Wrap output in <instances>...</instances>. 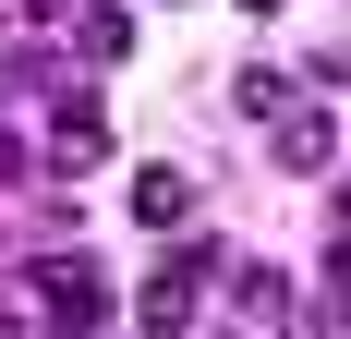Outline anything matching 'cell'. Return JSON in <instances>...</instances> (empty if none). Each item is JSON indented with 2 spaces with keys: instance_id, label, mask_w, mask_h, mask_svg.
<instances>
[{
  "instance_id": "6da1fadb",
  "label": "cell",
  "mask_w": 351,
  "mask_h": 339,
  "mask_svg": "<svg viewBox=\"0 0 351 339\" xmlns=\"http://www.w3.org/2000/svg\"><path fill=\"white\" fill-rule=\"evenodd\" d=\"M25 291H36V315H49V327H109V279L85 267V255H36Z\"/></svg>"
},
{
  "instance_id": "7a4b0ae2",
  "label": "cell",
  "mask_w": 351,
  "mask_h": 339,
  "mask_svg": "<svg viewBox=\"0 0 351 339\" xmlns=\"http://www.w3.org/2000/svg\"><path fill=\"white\" fill-rule=\"evenodd\" d=\"M206 267H218V255H206V242H182V255H170V267H158V279H145V327H194V291H206Z\"/></svg>"
},
{
  "instance_id": "3957f363",
  "label": "cell",
  "mask_w": 351,
  "mask_h": 339,
  "mask_svg": "<svg viewBox=\"0 0 351 339\" xmlns=\"http://www.w3.org/2000/svg\"><path fill=\"white\" fill-rule=\"evenodd\" d=\"M97 158H109V109L73 85V97H61V121H49V170H97Z\"/></svg>"
},
{
  "instance_id": "277c9868",
  "label": "cell",
  "mask_w": 351,
  "mask_h": 339,
  "mask_svg": "<svg viewBox=\"0 0 351 339\" xmlns=\"http://www.w3.org/2000/svg\"><path fill=\"white\" fill-rule=\"evenodd\" d=\"M267 145H279V170H339V121H327V109H279Z\"/></svg>"
},
{
  "instance_id": "5b68a950",
  "label": "cell",
  "mask_w": 351,
  "mask_h": 339,
  "mask_svg": "<svg viewBox=\"0 0 351 339\" xmlns=\"http://www.w3.org/2000/svg\"><path fill=\"white\" fill-rule=\"evenodd\" d=\"M230 315H243V327H303V303H291L279 267H243V279H230Z\"/></svg>"
},
{
  "instance_id": "8992f818",
  "label": "cell",
  "mask_w": 351,
  "mask_h": 339,
  "mask_svg": "<svg viewBox=\"0 0 351 339\" xmlns=\"http://www.w3.org/2000/svg\"><path fill=\"white\" fill-rule=\"evenodd\" d=\"M134 218L145 231H182V218H194V182H182V170H134Z\"/></svg>"
},
{
  "instance_id": "52a82bcc",
  "label": "cell",
  "mask_w": 351,
  "mask_h": 339,
  "mask_svg": "<svg viewBox=\"0 0 351 339\" xmlns=\"http://www.w3.org/2000/svg\"><path fill=\"white\" fill-rule=\"evenodd\" d=\"M73 49H85V61H134V12H73Z\"/></svg>"
},
{
  "instance_id": "ba28073f",
  "label": "cell",
  "mask_w": 351,
  "mask_h": 339,
  "mask_svg": "<svg viewBox=\"0 0 351 339\" xmlns=\"http://www.w3.org/2000/svg\"><path fill=\"white\" fill-rule=\"evenodd\" d=\"M230 109H243V121H279L291 85H279V73H243V85H230Z\"/></svg>"
},
{
  "instance_id": "9c48e42d",
  "label": "cell",
  "mask_w": 351,
  "mask_h": 339,
  "mask_svg": "<svg viewBox=\"0 0 351 339\" xmlns=\"http://www.w3.org/2000/svg\"><path fill=\"white\" fill-rule=\"evenodd\" d=\"M0 182H25V134H12V121H0Z\"/></svg>"
},
{
  "instance_id": "30bf717a",
  "label": "cell",
  "mask_w": 351,
  "mask_h": 339,
  "mask_svg": "<svg viewBox=\"0 0 351 339\" xmlns=\"http://www.w3.org/2000/svg\"><path fill=\"white\" fill-rule=\"evenodd\" d=\"M12 12H25V25H61V12H73V0H12Z\"/></svg>"
},
{
  "instance_id": "8fae6325",
  "label": "cell",
  "mask_w": 351,
  "mask_h": 339,
  "mask_svg": "<svg viewBox=\"0 0 351 339\" xmlns=\"http://www.w3.org/2000/svg\"><path fill=\"white\" fill-rule=\"evenodd\" d=\"M327 279H339V291H351V242H339V255H327Z\"/></svg>"
},
{
  "instance_id": "7c38bea8",
  "label": "cell",
  "mask_w": 351,
  "mask_h": 339,
  "mask_svg": "<svg viewBox=\"0 0 351 339\" xmlns=\"http://www.w3.org/2000/svg\"><path fill=\"white\" fill-rule=\"evenodd\" d=\"M243 12H291V0H243Z\"/></svg>"
},
{
  "instance_id": "4fadbf2b",
  "label": "cell",
  "mask_w": 351,
  "mask_h": 339,
  "mask_svg": "<svg viewBox=\"0 0 351 339\" xmlns=\"http://www.w3.org/2000/svg\"><path fill=\"white\" fill-rule=\"evenodd\" d=\"M339 206H351V194H339Z\"/></svg>"
}]
</instances>
